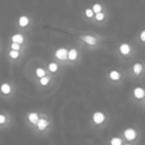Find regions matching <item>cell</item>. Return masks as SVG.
<instances>
[{
    "instance_id": "6da1fadb",
    "label": "cell",
    "mask_w": 145,
    "mask_h": 145,
    "mask_svg": "<svg viewBox=\"0 0 145 145\" xmlns=\"http://www.w3.org/2000/svg\"><path fill=\"white\" fill-rule=\"evenodd\" d=\"M104 119H105V116H104V114L102 112L96 111L92 115V120H93V122H95V124H101L104 121Z\"/></svg>"
},
{
    "instance_id": "7a4b0ae2",
    "label": "cell",
    "mask_w": 145,
    "mask_h": 145,
    "mask_svg": "<svg viewBox=\"0 0 145 145\" xmlns=\"http://www.w3.org/2000/svg\"><path fill=\"white\" fill-rule=\"evenodd\" d=\"M124 137L129 141H132L135 139V137H136V132H135V130L132 128H127L124 130Z\"/></svg>"
},
{
    "instance_id": "3957f363",
    "label": "cell",
    "mask_w": 145,
    "mask_h": 145,
    "mask_svg": "<svg viewBox=\"0 0 145 145\" xmlns=\"http://www.w3.org/2000/svg\"><path fill=\"white\" fill-rule=\"evenodd\" d=\"M55 55L60 60H65V59H67V56H68V51L65 48H61V49L56 51V54Z\"/></svg>"
},
{
    "instance_id": "277c9868",
    "label": "cell",
    "mask_w": 145,
    "mask_h": 145,
    "mask_svg": "<svg viewBox=\"0 0 145 145\" xmlns=\"http://www.w3.org/2000/svg\"><path fill=\"white\" fill-rule=\"evenodd\" d=\"M36 124H37L38 126V129L42 131V130H45V129L47 128V126L49 125V122L46 119H44V118H39Z\"/></svg>"
},
{
    "instance_id": "5b68a950",
    "label": "cell",
    "mask_w": 145,
    "mask_h": 145,
    "mask_svg": "<svg viewBox=\"0 0 145 145\" xmlns=\"http://www.w3.org/2000/svg\"><path fill=\"white\" fill-rule=\"evenodd\" d=\"M133 93H134V96H135L136 99H142L145 95V91L144 90L141 88V87H135L134 91H133Z\"/></svg>"
},
{
    "instance_id": "8992f818",
    "label": "cell",
    "mask_w": 145,
    "mask_h": 145,
    "mask_svg": "<svg viewBox=\"0 0 145 145\" xmlns=\"http://www.w3.org/2000/svg\"><path fill=\"white\" fill-rule=\"evenodd\" d=\"M82 39H83V42H86L88 45H95L97 42V40L95 37H92V36H83Z\"/></svg>"
},
{
    "instance_id": "52a82bcc",
    "label": "cell",
    "mask_w": 145,
    "mask_h": 145,
    "mask_svg": "<svg viewBox=\"0 0 145 145\" xmlns=\"http://www.w3.org/2000/svg\"><path fill=\"white\" fill-rule=\"evenodd\" d=\"M119 50L121 52V54L123 55H127L130 53V50H131V48H130V46L128 44H126V43H123V44H121L119 47Z\"/></svg>"
},
{
    "instance_id": "ba28073f",
    "label": "cell",
    "mask_w": 145,
    "mask_h": 145,
    "mask_svg": "<svg viewBox=\"0 0 145 145\" xmlns=\"http://www.w3.org/2000/svg\"><path fill=\"white\" fill-rule=\"evenodd\" d=\"M11 40H12L13 43H16V44H22L23 42H24V38L22 35L20 34H15V35H13L12 38H11Z\"/></svg>"
},
{
    "instance_id": "9c48e42d",
    "label": "cell",
    "mask_w": 145,
    "mask_h": 145,
    "mask_svg": "<svg viewBox=\"0 0 145 145\" xmlns=\"http://www.w3.org/2000/svg\"><path fill=\"white\" fill-rule=\"evenodd\" d=\"M28 119L31 123H33V124H36L37 123L38 119H39V115H38L37 112H31L28 114Z\"/></svg>"
},
{
    "instance_id": "30bf717a",
    "label": "cell",
    "mask_w": 145,
    "mask_h": 145,
    "mask_svg": "<svg viewBox=\"0 0 145 145\" xmlns=\"http://www.w3.org/2000/svg\"><path fill=\"white\" fill-rule=\"evenodd\" d=\"M78 57V51L76 50V49H71L69 52H68V56H67V58L71 60V61H74L76 60Z\"/></svg>"
},
{
    "instance_id": "8fae6325",
    "label": "cell",
    "mask_w": 145,
    "mask_h": 145,
    "mask_svg": "<svg viewBox=\"0 0 145 145\" xmlns=\"http://www.w3.org/2000/svg\"><path fill=\"white\" fill-rule=\"evenodd\" d=\"M0 90H1V91L3 92V93H5V95H8V93H10V91H11V87H10V85L7 83H4L1 85V87H0Z\"/></svg>"
},
{
    "instance_id": "7c38bea8",
    "label": "cell",
    "mask_w": 145,
    "mask_h": 145,
    "mask_svg": "<svg viewBox=\"0 0 145 145\" xmlns=\"http://www.w3.org/2000/svg\"><path fill=\"white\" fill-rule=\"evenodd\" d=\"M18 23H19V26H21V27H26L29 24V19L26 16H21L19 18V22Z\"/></svg>"
},
{
    "instance_id": "4fadbf2b",
    "label": "cell",
    "mask_w": 145,
    "mask_h": 145,
    "mask_svg": "<svg viewBox=\"0 0 145 145\" xmlns=\"http://www.w3.org/2000/svg\"><path fill=\"white\" fill-rule=\"evenodd\" d=\"M109 78L113 81H117V79H119L120 78V74L117 72V71H111L110 73H109Z\"/></svg>"
},
{
    "instance_id": "5bb4252c",
    "label": "cell",
    "mask_w": 145,
    "mask_h": 145,
    "mask_svg": "<svg viewBox=\"0 0 145 145\" xmlns=\"http://www.w3.org/2000/svg\"><path fill=\"white\" fill-rule=\"evenodd\" d=\"M141 71H142V66H141V64H134L133 65V72H134V74H136V75H139L141 73Z\"/></svg>"
},
{
    "instance_id": "9a60e30c",
    "label": "cell",
    "mask_w": 145,
    "mask_h": 145,
    "mask_svg": "<svg viewBox=\"0 0 145 145\" xmlns=\"http://www.w3.org/2000/svg\"><path fill=\"white\" fill-rule=\"evenodd\" d=\"M122 144V140L119 137H113L110 139V145H121Z\"/></svg>"
},
{
    "instance_id": "2e32d148",
    "label": "cell",
    "mask_w": 145,
    "mask_h": 145,
    "mask_svg": "<svg viewBox=\"0 0 145 145\" xmlns=\"http://www.w3.org/2000/svg\"><path fill=\"white\" fill-rule=\"evenodd\" d=\"M101 9H102V7H101V5L99 4V3H95V4H93V6H92V12L93 13H100L101 12Z\"/></svg>"
},
{
    "instance_id": "e0dca14e",
    "label": "cell",
    "mask_w": 145,
    "mask_h": 145,
    "mask_svg": "<svg viewBox=\"0 0 145 145\" xmlns=\"http://www.w3.org/2000/svg\"><path fill=\"white\" fill-rule=\"evenodd\" d=\"M45 71L44 69H42V68H37L36 69V76H37L38 78H43V77H45Z\"/></svg>"
},
{
    "instance_id": "ac0fdd59",
    "label": "cell",
    "mask_w": 145,
    "mask_h": 145,
    "mask_svg": "<svg viewBox=\"0 0 145 145\" xmlns=\"http://www.w3.org/2000/svg\"><path fill=\"white\" fill-rule=\"evenodd\" d=\"M49 70H50L51 72L55 73L56 71L58 70V65H57L56 63H50V65H49Z\"/></svg>"
},
{
    "instance_id": "d6986e66",
    "label": "cell",
    "mask_w": 145,
    "mask_h": 145,
    "mask_svg": "<svg viewBox=\"0 0 145 145\" xmlns=\"http://www.w3.org/2000/svg\"><path fill=\"white\" fill-rule=\"evenodd\" d=\"M49 81H50V78L43 77V78H41V79H40V83H41L42 86H47V85L49 83Z\"/></svg>"
},
{
    "instance_id": "ffe728a7",
    "label": "cell",
    "mask_w": 145,
    "mask_h": 145,
    "mask_svg": "<svg viewBox=\"0 0 145 145\" xmlns=\"http://www.w3.org/2000/svg\"><path fill=\"white\" fill-rule=\"evenodd\" d=\"M9 55H10V57H11L12 59H17L18 57H19V52H18V51L12 50V51L9 52Z\"/></svg>"
},
{
    "instance_id": "44dd1931",
    "label": "cell",
    "mask_w": 145,
    "mask_h": 145,
    "mask_svg": "<svg viewBox=\"0 0 145 145\" xmlns=\"http://www.w3.org/2000/svg\"><path fill=\"white\" fill-rule=\"evenodd\" d=\"M95 19H96L97 21H102L104 19V14L102 12L96 13V15H95Z\"/></svg>"
},
{
    "instance_id": "7402d4cb",
    "label": "cell",
    "mask_w": 145,
    "mask_h": 145,
    "mask_svg": "<svg viewBox=\"0 0 145 145\" xmlns=\"http://www.w3.org/2000/svg\"><path fill=\"white\" fill-rule=\"evenodd\" d=\"M11 48H12V50L14 51H19L20 50V45H19V44H16V43H12Z\"/></svg>"
},
{
    "instance_id": "603a6c76",
    "label": "cell",
    "mask_w": 145,
    "mask_h": 145,
    "mask_svg": "<svg viewBox=\"0 0 145 145\" xmlns=\"http://www.w3.org/2000/svg\"><path fill=\"white\" fill-rule=\"evenodd\" d=\"M86 15H87V17L91 18V17L93 16V12H92V10H91V9H87V10H86Z\"/></svg>"
},
{
    "instance_id": "cb8c5ba5",
    "label": "cell",
    "mask_w": 145,
    "mask_h": 145,
    "mask_svg": "<svg viewBox=\"0 0 145 145\" xmlns=\"http://www.w3.org/2000/svg\"><path fill=\"white\" fill-rule=\"evenodd\" d=\"M5 121H6V116L3 114H0V124L5 123Z\"/></svg>"
},
{
    "instance_id": "d4e9b609",
    "label": "cell",
    "mask_w": 145,
    "mask_h": 145,
    "mask_svg": "<svg viewBox=\"0 0 145 145\" xmlns=\"http://www.w3.org/2000/svg\"><path fill=\"white\" fill-rule=\"evenodd\" d=\"M140 38H141V41L142 42L145 41V31H142V32H141Z\"/></svg>"
},
{
    "instance_id": "484cf974",
    "label": "cell",
    "mask_w": 145,
    "mask_h": 145,
    "mask_svg": "<svg viewBox=\"0 0 145 145\" xmlns=\"http://www.w3.org/2000/svg\"><path fill=\"white\" fill-rule=\"evenodd\" d=\"M126 145H130V144H126Z\"/></svg>"
}]
</instances>
